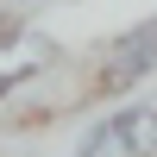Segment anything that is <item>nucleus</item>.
I'll return each instance as SVG.
<instances>
[{"instance_id": "f257e3e1", "label": "nucleus", "mask_w": 157, "mask_h": 157, "mask_svg": "<svg viewBox=\"0 0 157 157\" xmlns=\"http://www.w3.org/2000/svg\"><path fill=\"white\" fill-rule=\"evenodd\" d=\"M151 69H157V19L132 25V32H126L120 44L107 50V63H101V82H107V94H126V88H138Z\"/></svg>"}, {"instance_id": "f03ea898", "label": "nucleus", "mask_w": 157, "mask_h": 157, "mask_svg": "<svg viewBox=\"0 0 157 157\" xmlns=\"http://www.w3.org/2000/svg\"><path fill=\"white\" fill-rule=\"evenodd\" d=\"M126 138H132V107H120L101 126H88V138H82L75 157H126Z\"/></svg>"}, {"instance_id": "20e7f679", "label": "nucleus", "mask_w": 157, "mask_h": 157, "mask_svg": "<svg viewBox=\"0 0 157 157\" xmlns=\"http://www.w3.org/2000/svg\"><path fill=\"white\" fill-rule=\"evenodd\" d=\"M19 82H32V63H19V69H0V94H13Z\"/></svg>"}, {"instance_id": "7ed1b4c3", "label": "nucleus", "mask_w": 157, "mask_h": 157, "mask_svg": "<svg viewBox=\"0 0 157 157\" xmlns=\"http://www.w3.org/2000/svg\"><path fill=\"white\" fill-rule=\"evenodd\" d=\"M126 157H157V107H132V138Z\"/></svg>"}, {"instance_id": "39448f33", "label": "nucleus", "mask_w": 157, "mask_h": 157, "mask_svg": "<svg viewBox=\"0 0 157 157\" xmlns=\"http://www.w3.org/2000/svg\"><path fill=\"white\" fill-rule=\"evenodd\" d=\"M13 38H19V13H6V19H0V44H13Z\"/></svg>"}]
</instances>
